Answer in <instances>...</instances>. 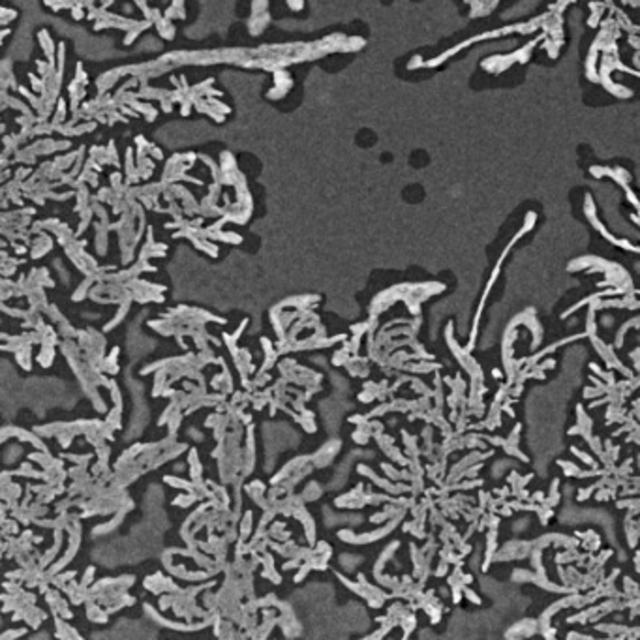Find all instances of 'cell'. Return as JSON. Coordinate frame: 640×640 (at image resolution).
I'll list each match as a JSON object with an SVG mask.
<instances>
[{
	"label": "cell",
	"mask_w": 640,
	"mask_h": 640,
	"mask_svg": "<svg viewBox=\"0 0 640 640\" xmlns=\"http://www.w3.org/2000/svg\"><path fill=\"white\" fill-rule=\"evenodd\" d=\"M338 441H333V443H327L325 447H321L315 455L312 456L313 458V464L317 466V468H325L331 460H333V456L336 455V451H338Z\"/></svg>",
	"instance_id": "cell-1"
},
{
	"label": "cell",
	"mask_w": 640,
	"mask_h": 640,
	"mask_svg": "<svg viewBox=\"0 0 640 640\" xmlns=\"http://www.w3.org/2000/svg\"><path fill=\"white\" fill-rule=\"evenodd\" d=\"M319 496H321V486L317 483H310L304 490H302L304 501H313V499H317Z\"/></svg>",
	"instance_id": "cell-3"
},
{
	"label": "cell",
	"mask_w": 640,
	"mask_h": 640,
	"mask_svg": "<svg viewBox=\"0 0 640 640\" xmlns=\"http://www.w3.org/2000/svg\"><path fill=\"white\" fill-rule=\"evenodd\" d=\"M53 359H55V355H53V346H51V344H42V351H40V357H38L40 364L47 368V366L53 364Z\"/></svg>",
	"instance_id": "cell-2"
}]
</instances>
